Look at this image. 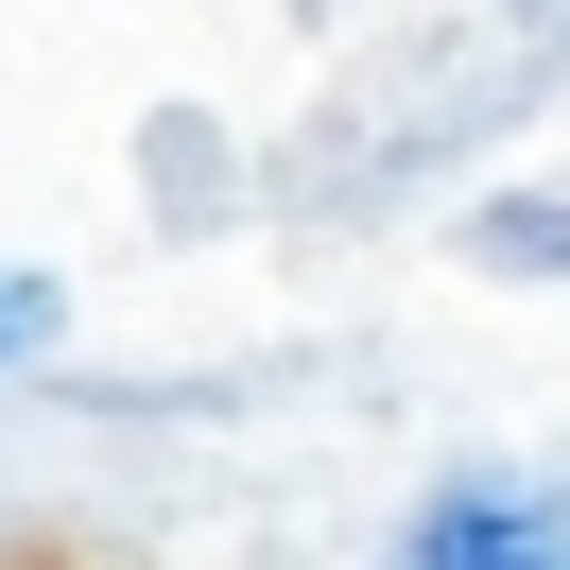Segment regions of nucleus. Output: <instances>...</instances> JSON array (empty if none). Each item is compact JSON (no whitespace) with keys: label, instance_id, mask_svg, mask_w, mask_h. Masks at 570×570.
<instances>
[{"label":"nucleus","instance_id":"2","mask_svg":"<svg viewBox=\"0 0 570 570\" xmlns=\"http://www.w3.org/2000/svg\"><path fill=\"white\" fill-rule=\"evenodd\" d=\"M36 328H52V294H36V277H0V363L36 346Z\"/></svg>","mask_w":570,"mask_h":570},{"label":"nucleus","instance_id":"1","mask_svg":"<svg viewBox=\"0 0 570 570\" xmlns=\"http://www.w3.org/2000/svg\"><path fill=\"white\" fill-rule=\"evenodd\" d=\"M397 570H570V519H553V501L466 484V501H432V519H415V553H397Z\"/></svg>","mask_w":570,"mask_h":570}]
</instances>
